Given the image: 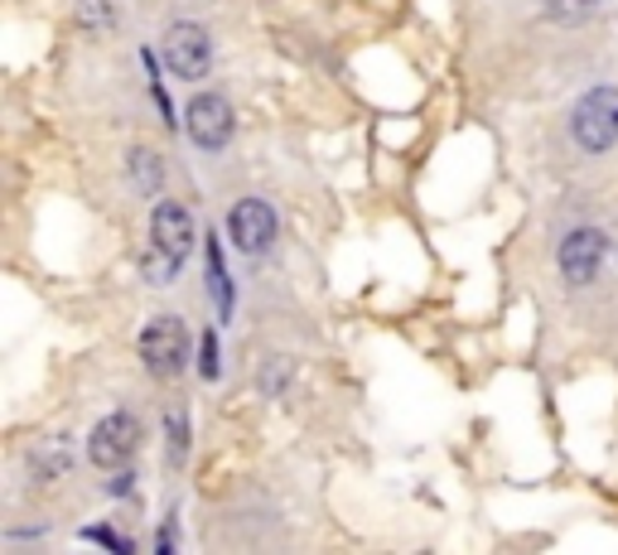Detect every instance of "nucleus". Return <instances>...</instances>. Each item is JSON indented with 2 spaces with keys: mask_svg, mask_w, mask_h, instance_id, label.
I'll list each match as a JSON object with an SVG mask.
<instances>
[{
  "mask_svg": "<svg viewBox=\"0 0 618 555\" xmlns=\"http://www.w3.org/2000/svg\"><path fill=\"white\" fill-rule=\"evenodd\" d=\"M83 536H87V541H102V546H107V551H122V555H130V551H136V541H130V536H122V532H112V526H87Z\"/></svg>",
  "mask_w": 618,
  "mask_h": 555,
  "instance_id": "4468645a",
  "label": "nucleus"
},
{
  "mask_svg": "<svg viewBox=\"0 0 618 555\" xmlns=\"http://www.w3.org/2000/svg\"><path fill=\"white\" fill-rule=\"evenodd\" d=\"M551 24H585L599 15V0H542Z\"/></svg>",
  "mask_w": 618,
  "mask_h": 555,
  "instance_id": "9d476101",
  "label": "nucleus"
},
{
  "mask_svg": "<svg viewBox=\"0 0 618 555\" xmlns=\"http://www.w3.org/2000/svg\"><path fill=\"white\" fill-rule=\"evenodd\" d=\"M199 373L213 381L218 377V338H213V328H208V334L199 338Z\"/></svg>",
  "mask_w": 618,
  "mask_h": 555,
  "instance_id": "2eb2a0df",
  "label": "nucleus"
},
{
  "mask_svg": "<svg viewBox=\"0 0 618 555\" xmlns=\"http://www.w3.org/2000/svg\"><path fill=\"white\" fill-rule=\"evenodd\" d=\"M604 256H609V237H604L599 228H575V232H565L561 256H556L565 285H589V281L599 275Z\"/></svg>",
  "mask_w": 618,
  "mask_h": 555,
  "instance_id": "423d86ee",
  "label": "nucleus"
},
{
  "mask_svg": "<svg viewBox=\"0 0 618 555\" xmlns=\"http://www.w3.org/2000/svg\"><path fill=\"white\" fill-rule=\"evenodd\" d=\"M169 459H184V416H169Z\"/></svg>",
  "mask_w": 618,
  "mask_h": 555,
  "instance_id": "dca6fc26",
  "label": "nucleus"
},
{
  "mask_svg": "<svg viewBox=\"0 0 618 555\" xmlns=\"http://www.w3.org/2000/svg\"><path fill=\"white\" fill-rule=\"evenodd\" d=\"M150 242L165 247L169 256L184 266V261L193 256V242H199V228H193L189 208L175 203V198H160V203L150 208Z\"/></svg>",
  "mask_w": 618,
  "mask_h": 555,
  "instance_id": "6e6552de",
  "label": "nucleus"
},
{
  "mask_svg": "<svg viewBox=\"0 0 618 555\" xmlns=\"http://www.w3.org/2000/svg\"><path fill=\"white\" fill-rule=\"evenodd\" d=\"M228 237L237 251L261 256V251L275 242V208L261 203V198H237L232 213H228Z\"/></svg>",
  "mask_w": 618,
  "mask_h": 555,
  "instance_id": "0eeeda50",
  "label": "nucleus"
},
{
  "mask_svg": "<svg viewBox=\"0 0 618 555\" xmlns=\"http://www.w3.org/2000/svg\"><path fill=\"white\" fill-rule=\"evenodd\" d=\"M570 136L580 150L589 155H604L618 145V87L614 83H599L589 87L570 112Z\"/></svg>",
  "mask_w": 618,
  "mask_h": 555,
  "instance_id": "f257e3e1",
  "label": "nucleus"
},
{
  "mask_svg": "<svg viewBox=\"0 0 618 555\" xmlns=\"http://www.w3.org/2000/svg\"><path fill=\"white\" fill-rule=\"evenodd\" d=\"M130 179H136V189L140 193H160V184H165V160L160 155H150V150H130Z\"/></svg>",
  "mask_w": 618,
  "mask_h": 555,
  "instance_id": "1a4fd4ad",
  "label": "nucleus"
},
{
  "mask_svg": "<svg viewBox=\"0 0 618 555\" xmlns=\"http://www.w3.org/2000/svg\"><path fill=\"white\" fill-rule=\"evenodd\" d=\"M140 363H146L155 377H179L184 363H189V328H184V320L155 314V320L140 328Z\"/></svg>",
  "mask_w": 618,
  "mask_h": 555,
  "instance_id": "7ed1b4c3",
  "label": "nucleus"
},
{
  "mask_svg": "<svg viewBox=\"0 0 618 555\" xmlns=\"http://www.w3.org/2000/svg\"><path fill=\"white\" fill-rule=\"evenodd\" d=\"M77 24H83L87 34H102V30H112V20H116V10H112V0H77Z\"/></svg>",
  "mask_w": 618,
  "mask_h": 555,
  "instance_id": "f8f14e48",
  "label": "nucleus"
},
{
  "mask_svg": "<svg viewBox=\"0 0 618 555\" xmlns=\"http://www.w3.org/2000/svg\"><path fill=\"white\" fill-rule=\"evenodd\" d=\"M208 281H213L218 314L222 320H232V281H228V271H222V247L218 242H208Z\"/></svg>",
  "mask_w": 618,
  "mask_h": 555,
  "instance_id": "9b49d317",
  "label": "nucleus"
},
{
  "mask_svg": "<svg viewBox=\"0 0 618 555\" xmlns=\"http://www.w3.org/2000/svg\"><path fill=\"white\" fill-rule=\"evenodd\" d=\"M160 59H165V69L175 77H184V83H199V77H208V69H213V39H208L203 24L179 20V24H169V30H165Z\"/></svg>",
  "mask_w": 618,
  "mask_h": 555,
  "instance_id": "f03ea898",
  "label": "nucleus"
},
{
  "mask_svg": "<svg viewBox=\"0 0 618 555\" xmlns=\"http://www.w3.org/2000/svg\"><path fill=\"white\" fill-rule=\"evenodd\" d=\"M175 271H179V261L169 256L165 247H155V242H150V251H146V261H140V275H146L150 285H169V275H175Z\"/></svg>",
  "mask_w": 618,
  "mask_h": 555,
  "instance_id": "ddd939ff",
  "label": "nucleus"
},
{
  "mask_svg": "<svg viewBox=\"0 0 618 555\" xmlns=\"http://www.w3.org/2000/svg\"><path fill=\"white\" fill-rule=\"evenodd\" d=\"M237 130V116H232V102L222 92H199L189 97L184 107V136H189L199 150H222Z\"/></svg>",
  "mask_w": 618,
  "mask_h": 555,
  "instance_id": "39448f33",
  "label": "nucleus"
},
{
  "mask_svg": "<svg viewBox=\"0 0 618 555\" xmlns=\"http://www.w3.org/2000/svg\"><path fill=\"white\" fill-rule=\"evenodd\" d=\"M140 449V420L130 416V411H112V416H102L97 426H92L87 434V459L97 469H126L130 464V454Z\"/></svg>",
  "mask_w": 618,
  "mask_h": 555,
  "instance_id": "20e7f679",
  "label": "nucleus"
}]
</instances>
